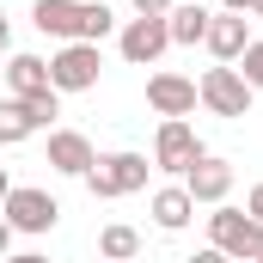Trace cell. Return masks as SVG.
Returning <instances> with one entry per match:
<instances>
[{
    "label": "cell",
    "instance_id": "obj_1",
    "mask_svg": "<svg viewBox=\"0 0 263 263\" xmlns=\"http://www.w3.org/2000/svg\"><path fill=\"white\" fill-rule=\"evenodd\" d=\"M208 245L227 251L233 263H257L263 257V227L245 214V208H227V202H220V208L208 214Z\"/></svg>",
    "mask_w": 263,
    "mask_h": 263
},
{
    "label": "cell",
    "instance_id": "obj_2",
    "mask_svg": "<svg viewBox=\"0 0 263 263\" xmlns=\"http://www.w3.org/2000/svg\"><path fill=\"white\" fill-rule=\"evenodd\" d=\"M147 153H104L92 172H86V190L98 202H117V196H135V190H147Z\"/></svg>",
    "mask_w": 263,
    "mask_h": 263
},
{
    "label": "cell",
    "instance_id": "obj_3",
    "mask_svg": "<svg viewBox=\"0 0 263 263\" xmlns=\"http://www.w3.org/2000/svg\"><path fill=\"white\" fill-rule=\"evenodd\" d=\"M0 214H6V227L12 233H49L55 220H62V202L49 196V190H37V184H12V196L0 202Z\"/></svg>",
    "mask_w": 263,
    "mask_h": 263
},
{
    "label": "cell",
    "instance_id": "obj_4",
    "mask_svg": "<svg viewBox=\"0 0 263 263\" xmlns=\"http://www.w3.org/2000/svg\"><path fill=\"white\" fill-rule=\"evenodd\" d=\"M196 98L214 110V117H227V123L251 117V86L239 80V67H208V73L196 80Z\"/></svg>",
    "mask_w": 263,
    "mask_h": 263
},
{
    "label": "cell",
    "instance_id": "obj_5",
    "mask_svg": "<svg viewBox=\"0 0 263 263\" xmlns=\"http://www.w3.org/2000/svg\"><path fill=\"white\" fill-rule=\"evenodd\" d=\"M98 67H104L98 43H62L49 55V86L55 92H92L98 86Z\"/></svg>",
    "mask_w": 263,
    "mask_h": 263
},
{
    "label": "cell",
    "instance_id": "obj_6",
    "mask_svg": "<svg viewBox=\"0 0 263 263\" xmlns=\"http://www.w3.org/2000/svg\"><path fill=\"white\" fill-rule=\"evenodd\" d=\"M196 159H202V141H196V129H190L184 117L159 123V135H153V165H159V172H178V178H184Z\"/></svg>",
    "mask_w": 263,
    "mask_h": 263
},
{
    "label": "cell",
    "instance_id": "obj_7",
    "mask_svg": "<svg viewBox=\"0 0 263 263\" xmlns=\"http://www.w3.org/2000/svg\"><path fill=\"white\" fill-rule=\"evenodd\" d=\"M117 49H123L129 67H153L165 49H172V31H165V18H129L123 37H117Z\"/></svg>",
    "mask_w": 263,
    "mask_h": 263
},
{
    "label": "cell",
    "instance_id": "obj_8",
    "mask_svg": "<svg viewBox=\"0 0 263 263\" xmlns=\"http://www.w3.org/2000/svg\"><path fill=\"white\" fill-rule=\"evenodd\" d=\"M202 49H208L220 67H233L245 49H251V18H245V12H214V18H208V37H202Z\"/></svg>",
    "mask_w": 263,
    "mask_h": 263
},
{
    "label": "cell",
    "instance_id": "obj_9",
    "mask_svg": "<svg viewBox=\"0 0 263 263\" xmlns=\"http://www.w3.org/2000/svg\"><path fill=\"white\" fill-rule=\"evenodd\" d=\"M37 31L43 37H62V43H86V0H37L31 6Z\"/></svg>",
    "mask_w": 263,
    "mask_h": 263
},
{
    "label": "cell",
    "instance_id": "obj_10",
    "mask_svg": "<svg viewBox=\"0 0 263 263\" xmlns=\"http://www.w3.org/2000/svg\"><path fill=\"white\" fill-rule=\"evenodd\" d=\"M184 190H190V202H208V208H220V202L233 196V165H227V159H214V153H202L196 165L184 172Z\"/></svg>",
    "mask_w": 263,
    "mask_h": 263
},
{
    "label": "cell",
    "instance_id": "obj_11",
    "mask_svg": "<svg viewBox=\"0 0 263 263\" xmlns=\"http://www.w3.org/2000/svg\"><path fill=\"white\" fill-rule=\"evenodd\" d=\"M147 104L172 123V117H190L202 98H196V80H184V73H153V80H147Z\"/></svg>",
    "mask_w": 263,
    "mask_h": 263
},
{
    "label": "cell",
    "instance_id": "obj_12",
    "mask_svg": "<svg viewBox=\"0 0 263 263\" xmlns=\"http://www.w3.org/2000/svg\"><path fill=\"white\" fill-rule=\"evenodd\" d=\"M49 165H55L62 178H86V172L98 165V153H92V141L80 129H49Z\"/></svg>",
    "mask_w": 263,
    "mask_h": 263
},
{
    "label": "cell",
    "instance_id": "obj_13",
    "mask_svg": "<svg viewBox=\"0 0 263 263\" xmlns=\"http://www.w3.org/2000/svg\"><path fill=\"white\" fill-rule=\"evenodd\" d=\"M0 73H6V98H43V92H55V86H49V62H43V55H12Z\"/></svg>",
    "mask_w": 263,
    "mask_h": 263
},
{
    "label": "cell",
    "instance_id": "obj_14",
    "mask_svg": "<svg viewBox=\"0 0 263 263\" xmlns=\"http://www.w3.org/2000/svg\"><path fill=\"white\" fill-rule=\"evenodd\" d=\"M190 214H196V202H190L184 184L153 190V227H159V233H184V227H190Z\"/></svg>",
    "mask_w": 263,
    "mask_h": 263
},
{
    "label": "cell",
    "instance_id": "obj_15",
    "mask_svg": "<svg viewBox=\"0 0 263 263\" xmlns=\"http://www.w3.org/2000/svg\"><path fill=\"white\" fill-rule=\"evenodd\" d=\"M208 6H172L165 12V31H172V43H184V49H196L202 37H208Z\"/></svg>",
    "mask_w": 263,
    "mask_h": 263
},
{
    "label": "cell",
    "instance_id": "obj_16",
    "mask_svg": "<svg viewBox=\"0 0 263 263\" xmlns=\"http://www.w3.org/2000/svg\"><path fill=\"white\" fill-rule=\"evenodd\" d=\"M31 135H37L31 104H25V98H0V147H18V141H31Z\"/></svg>",
    "mask_w": 263,
    "mask_h": 263
},
{
    "label": "cell",
    "instance_id": "obj_17",
    "mask_svg": "<svg viewBox=\"0 0 263 263\" xmlns=\"http://www.w3.org/2000/svg\"><path fill=\"white\" fill-rule=\"evenodd\" d=\"M135 251H141V233L123 227V220H110V227L98 233V257L104 263H135Z\"/></svg>",
    "mask_w": 263,
    "mask_h": 263
},
{
    "label": "cell",
    "instance_id": "obj_18",
    "mask_svg": "<svg viewBox=\"0 0 263 263\" xmlns=\"http://www.w3.org/2000/svg\"><path fill=\"white\" fill-rule=\"evenodd\" d=\"M239 80H245L251 92H263V37H251V49L239 55Z\"/></svg>",
    "mask_w": 263,
    "mask_h": 263
},
{
    "label": "cell",
    "instance_id": "obj_19",
    "mask_svg": "<svg viewBox=\"0 0 263 263\" xmlns=\"http://www.w3.org/2000/svg\"><path fill=\"white\" fill-rule=\"evenodd\" d=\"M129 6H135V18H165L178 0H129Z\"/></svg>",
    "mask_w": 263,
    "mask_h": 263
},
{
    "label": "cell",
    "instance_id": "obj_20",
    "mask_svg": "<svg viewBox=\"0 0 263 263\" xmlns=\"http://www.w3.org/2000/svg\"><path fill=\"white\" fill-rule=\"evenodd\" d=\"M245 214H251V220H257V227H263V184H257V190H251V196H245Z\"/></svg>",
    "mask_w": 263,
    "mask_h": 263
},
{
    "label": "cell",
    "instance_id": "obj_21",
    "mask_svg": "<svg viewBox=\"0 0 263 263\" xmlns=\"http://www.w3.org/2000/svg\"><path fill=\"white\" fill-rule=\"evenodd\" d=\"M0 263H49L43 251H12V257H0Z\"/></svg>",
    "mask_w": 263,
    "mask_h": 263
},
{
    "label": "cell",
    "instance_id": "obj_22",
    "mask_svg": "<svg viewBox=\"0 0 263 263\" xmlns=\"http://www.w3.org/2000/svg\"><path fill=\"white\" fill-rule=\"evenodd\" d=\"M190 263H233V257H227V251H214V245H208V251H196V257H190Z\"/></svg>",
    "mask_w": 263,
    "mask_h": 263
},
{
    "label": "cell",
    "instance_id": "obj_23",
    "mask_svg": "<svg viewBox=\"0 0 263 263\" xmlns=\"http://www.w3.org/2000/svg\"><path fill=\"white\" fill-rule=\"evenodd\" d=\"M6 49H12V18L0 12V55H6Z\"/></svg>",
    "mask_w": 263,
    "mask_h": 263
},
{
    "label": "cell",
    "instance_id": "obj_24",
    "mask_svg": "<svg viewBox=\"0 0 263 263\" xmlns=\"http://www.w3.org/2000/svg\"><path fill=\"white\" fill-rule=\"evenodd\" d=\"M0 257H12V227H6V214H0Z\"/></svg>",
    "mask_w": 263,
    "mask_h": 263
},
{
    "label": "cell",
    "instance_id": "obj_25",
    "mask_svg": "<svg viewBox=\"0 0 263 263\" xmlns=\"http://www.w3.org/2000/svg\"><path fill=\"white\" fill-rule=\"evenodd\" d=\"M6 196H12V178H6V165H0V202H6Z\"/></svg>",
    "mask_w": 263,
    "mask_h": 263
},
{
    "label": "cell",
    "instance_id": "obj_26",
    "mask_svg": "<svg viewBox=\"0 0 263 263\" xmlns=\"http://www.w3.org/2000/svg\"><path fill=\"white\" fill-rule=\"evenodd\" d=\"M245 12H251V18H263V0H245Z\"/></svg>",
    "mask_w": 263,
    "mask_h": 263
},
{
    "label": "cell",
    "instance_id": "obj_27",
    "mask_svg": "<svg viewBox=\"0 0 263 263\" xmlns=\"http://www.w3.org/2000/svg\"><path fill=\"white\" fill-rule=\"evenodd\" d=\"M220 6H227V12H245V0H220Z\"/></svg>",
    "mask_w": 263,
    "mask_h": 263
},
{
    "label": "cell",
    "instance_id": "obj_28",
    "mask_svg": "<svg viewBox=\"0 0 263 263\" xmlns=\"http://www.w3.org/2000/svg\"><path fill=\"white\" fill-rule=\"evenodd\" d=\"M0 92H6V73H0Z\"/></svg>",
    "mask_w": 263,
    "mask_h": 263
},
{
    "label": "cell",
    "instance_id": "obj_29",
    "mask_svg": "<svg viewBox=\"0 0 263 263\" xmlns=\"http://www.w3.org/2000/svg\"><path fill=\"white\" fill-rule=\"evenodd\" d=\"M257 263H263V257H257Z\"/></svg>",
    "mask_w": 263,
    "mask_h": 263
}]
</instances>
